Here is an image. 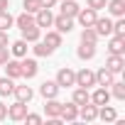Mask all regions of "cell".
<instances>
[{"label": "cell", "mask_w": 125, "mask_h": 125, "mask_svg": "<svg viewBox=\"0 0 125 125\" xmlns=\"http://www.w3.org/2000/svg\"><path fill=\"white\" fill-rule=\"evenodd\" d=\"M39 96L47 101V98H56L59 96V83L56 81H44L42 86H39Z\"/></svg>", "instance_id": "14"}, {"label": "cell", "mask_w": 125, "mask_h": 125, "mask_svg": "<svg viewBox=\"0 0 125 125\" xmlns=\"http://www.w3.org/2000/svg\"><path fill=\"white\" fill-rule=\"evenodd\" d=\"M52 22H54V15H52V8H42V10H37L34 12V25L42 30V27H52Z\"/></svg>", "instance_id": "8"}, {"label": "cell", "mask_w": 125, "mask_h": 125, "mask_svg": "<svg viewBox=\"0 0 125 125\" xmlns=\"http://www.w3.org/2000/svg\"><path fill=\"white\" fill-rule=\"evenodd\" d=\"M20 66H22V79H34L37 76V71H39V64H37V59H27V56H22L20 59Z\"/></svg>", "instance_id": "4"}, {"label": "cell", "mask_w": 125, "mask_h": 125, "mask_svg": "<svg viewBox=\"0 0 125 125\" xmlns=\"http://www.w3.org/2000/svg\"><path fill=\"white\" fill-rule=\"evenodd\" d=\"M71 101H74L76 105H83V103H88V101H91V93H88V88H81V86H79V88L74 91Z\"/></svg>", "instance_id": "29"}, {"label": "cell", "mask_w": 125, "mask_h": 125, "mask_svg": "<svg viewBox=\"0 0 125 125\" xmlns=\"http://www.w3.org/2000/svg\"><path fill=\"white\" fill-rule=\"evenodd\" d=\"M0 47H10V39H8V32L0 30Z\"/></svg>", "instance_id": "38"}, {"label": "cell", "mask_w": 125, "mask_h": 125, "mask_svg": "<svg viewBox=\"0 0 125 125\" xmlns=\"http://www.w3.org/2000/svg\"><path fill=\"white\" fill-rule=\"evenodd\" d=\"M59 113H61V103H59L56 98H47V103H44V115H47V118H59Z\"/></svg>", "instance_id": "20"}, {"label": "cell", "mask_w": 125, "mask_h": 125, "mask_svg": "<svg viewBox=\"0 0 125 125\" xmlns=\"http://www.w3.org/2000/svg\"><path fill=\"white\" fill-rule=\"evenodd\" d=\"M3 66H5V76H10V79H22V66H20V59H8Z\"/></svg>", "instance_id": "13"}, {"label": "cell", "mask_w": 125, "mask_h": 125, "mask_svg": "<svg viewBox=\"0 0 125 125\" xmlns=\"http://www.w3.org/2000/svg\"><path fill=\"white\" fill-rule=\"evenodd\" d=\"M39 5H42V8H54L56 0H39Z\"/></svg>", "instance_id": "40"}, {"label": "cell", "mask_w": 125, "mask_h": 125, "mask_svg": "<svg viewBox=\"0 0 125 125\" xmlns=\"http://www.w3.org/2000/svg\"><path fill=\"white\" fill-rule=\"evenodd\" d=\"M12 25H15V17H12L8 10H0V30H3V32H8Z\"/></svg>", "instance_id": "32"}, {"label": "cell", "mask_w": 125, "mask_h": 125, "mask_svg": "<svg viewBox=\"0 0 125 125\" xmlns=\"http://www.w3.org/2000/svg\"><path fill=\"white\" fill-rule=\"evenodd\" d=\"M22 8H25V12H37V10H42V5H39V0H22Z\"/></svg>", "instance_id": "33"}, {"label": "cell", "mask_w": 125, "mask_h": 125, "mask_svg": "<svg viewBox=\"0 0 125 125\" xmlns=\"http://www.w3.org/2000/svg\"><path fill=\"white\" fill-rule=\"evenodd\" d=\"M52 27H56V32H59V34H69V32L74 30V17L56 15V17H54V22H52Z\"/></svg>", "instance_id": "6"}, {"label": "cell", "mask_w": 125, "mask_h": 125, "mask_svg": "<svg viewBox=\"0 0 125 125\" xmlns=\"http://www.w3.org/2000/svg\"><path fill=\"white\" fill-rule=\"evenodd\" d=\"M96 17H98V10H93V8H81V10L76 12V17H74V20H79V25H81V27H93Z\"/></svg>", "instance_id": "2"}, {"label": "cell", "mask_w": 125, "mask_h": 125, "mask_svg": "<svg viewBox=\"0 0 125 125\" xmlns=\"http://www.w3.org/2000/svg\"><path fill=\"white\" fill-rule=\"evenodd\" d=\"M15 25H17L20 30H25V27H32V25H34V15H32V12H20V15L15 17Z\"/></svg>", "instance_id": "25"}, {"label": "cell", "mask_w": 125, "mask_h": 125, "mask_svg": "<svg viewBox=\"0 0 125 125\" xmlns=\"http://www.w3.org/2000/svg\"><path fill=\"white\" fill-rule=\"evenodd\" d=\"M115 81V74L110 71V69H105V66H101L98 71H96V86H103V88H110V83Z\"/></svg>", "instance_id": "10"}, {"label": "cell", "mask_w": 125, "mask_h": 125, "mask_svg": "<svg viewBox=\"0 0 125 125\" xmlns=\"http://www.w3.org/2000/svg\"><path fill=\"white\" fill-rule=\"evenodd\" d=\"M93 30H96L98 37H110V34H113V20H110V17H96Z\"/></svg>", "instance_id": "5"}, {"label": "cell", "mask_w": 125, "mask_h": 125, "mask_svg": "<svg viewBox=\"0 0 125 125\" xmlns=\"http://www.w3.org/2000/svg\"><path fill=\"white\" fill-rule=\"evenodd\" d=\"M5 118H8V105L0 101V120H5Z\"/></svg>", "instance_id": "39"}, {"label": "cell", "mask_w": 125, "mask_h": 125, "mask_svg": "<svg viewBox=\"0 0 125 125\" xmlns=\"http://www.w3.org/2000/svg\"><path fill=\"white\" fill-rule=\"evenodd\" d=\"M25 120H27V125H39V123H42V115H37V113H27Z\"/></svg>", "instance_id": "35"}, {"label": "cell", "mask_w": 125, "mask_h": 125, "mask_svg": "<svg viewBox=\"0 0 125 125\" xmlns=\"http://www.w3.org/2000/svg\"><path fill=\"white\" fill-rule=\"evenodd\" d=\"M105 8L113 17H125V0H108Z\"/></svg>", "instance_id": "18"}, {"label": "cell", "mask_w": 125, "mask_h": 125, "mask_svg": "<svg viewBox=\"0 0 125 125\" xmlns=\"http://www.w3.org/2000/svg\"><path fill=\"white\" fill-rule=\"evenodd\" d=\"M32 52H34V56H52V54H54V49H52V47H49L47 42H39V39L34 42Z\"/></svg>", "instance_id": "28"}, {"label": "cell", "mask_w": 125, "mask_h": 125, "mask_svg": "<svg viewBox=\"0 0 125 125\" xmlns=\"http://www.w3.org/2000/svg\"><path fill=\"white\" fill-rule=\"evenodd\" d=\"M113 34H118V37H125V20H123V17H118V20L113 22Z\"/></svg>", "instance_id": "34"}, {"label": "cell", "mask_w": 125, "mask_h": 125, "mask_svg": "<svg viewBox=\"0 0 125 125\" xmlns=\"http://www.w3.org/2000/svg\"><path fill=\"white\" fill-rule=\"evenodd\" d=\"M76 56H79L81 61H91V59L96 56V44H83V42H81V47L76 49Z\"/></svg>", "instance_id": "19"}, {"label": "cell", "mask_w": 125, "mask_h": 125, "mask_svg": "<svg viewBox=\"0 0 125 125\" xmlns=\"http://www.w3.org/2000/svg\"><path fill=\"white\" fill-rule=\"evenodd\" d=\"M8 49H10V54H12L15 59H22V56H27V42H25V39H17V42H12Z\"/></svg>", "instance_id": "22"}, {"label": "cell", "mask_w": 125, "mask_h": 125, "mask_svg": "<svg viewBox=\"0 0 125 125\" xmlns=\"http://www.w3.org/2000/svg\"><path fill=\"white\" fill-rule=\"evenodd\" d=\"M12 91H15V79L3 76L0 79V96H12Z\"/></svg>", "instance_id": "30"}, {"label": "cell", "mask_w": 125, "mask_h": 125, "mask_svg": "<svg viewBox=\"0 0 125 125\" xmlns=\"http://www.w3.org/2000/svg\"><path fill=\"white\" fill-rule=\"evenodd\" d=\"M42 42H47L52 49H56V47H61V34H59L56 30H47V34H44Z\"/></svg>", "instance_id": "27"}, {"label": "cell", "mask_w": 125, "mask_h": 125, "mask_svg": "<svg viewBox=\"0 0 125 125\" xmlns=\"http://www.w3.org/2000/svg\"><path fill=\"white\" fill-rule=\"evenodd\" d=\"M76 86H81V88H91V86H96V71H91V69H81V71H76Z\"/></svg>", "instance_id": "3"}, {"label": "cell", "mask_w": 125, "mask_h": 125, "mask_svg": "<svg viewBox=\"0 0 125 125\" xmlns=\"http://www.w3.org/2000/svg\"><path fill=\"white\" fill-rule=\"evenodd\" d=\"M108 52H110V54H125V37L110 34V42H108Z\"/></svg>", "instance_id": "17"}, {"label": "cell", "mask_w": 125, "mask_h": 125, "mask_svg": "<svg viewBox=\"0 0 125 125\" xmlns=\"http://www.w3.org/2000/svg\"><path fill=\"white\" fill-rule=\"evenodd\" d=\"M98 118L103 120V123H113V120H118V113H115V108L113 105H98Z\"/></svg>", "instance_id": "21"}, {"label": "cell", "mask_w": 125, "mask_h": 125, "mask_svg": "<svg viewBox=\"0 0 125 125\" xmlns=\"http://www.w3.org/2000/svg\"><path fill=\"white\" fill-rule=\"evenodd\" d=\"M79 118L81 120H86V123H93L96 118H98V105L96 103H83V105H79Z\"/></svg>", "instance_id": "9"}, {"label": "cell", "mask_w": 125, "mask_h": 125, "mask_svg": "<svg viewBox=\"0 0 125 125\" xmlns=\"http://www.w3.org/2000/svg\"><path fill=\"white\" fill-rule=\"evenodd\" d=\"M98 39H101V37L96 34L93 27H83V30H81V42H83V44H98Z\"/></svg>", "instance_id": "26"}, {"label": "cell", "mask_w": 125, "mask_h": 125, "mask_svg": "<svg viewBox=\"0 0 125 125\" xmlns=\"http://www.w3.org/2000/svg\"><path fill=\"white\" fill-rule=\"evenodd\" d=\"M61 123H74L79 118V105L71 101V103H61V113H59Z\"/></svg>", "instance_id": "7"}, {"label": "cell", "mask_w": 125, "mask_h": 125, "mask_svg": "<svg viewBox=\"0 0 125 125\" xmlns=\"http://www.w3.org/2000/svg\"><path fill=\"white\" fill-rule=\"evenodd\" d=\"M79 10H81V5L76 0H64V3H61V15H66V17H76Z\"/></svg>", "instance_id": "24"}, {"label": "cell", "mask_w": 125, "mask_h": 125, "mask_svg": "<svg viewBox=\"0 0 125 125\" xmlns=\"http://www.w3.org/2000/svg\"><path fill=\"white\" fill-rule=\"evenodd\" d=\"M54 81L59 83V88L76 86V71H74V69H69V66H61V69L56 71V79H54Z\"/></svg>", "instance_id": "1"}, {"label": "cell", "mask_w": 125, "mask_h": 125, "mask_svg": "<svg viewBox=\"0 0 125 125\" xmlns=\"http://www.w3.org/2000/svg\"><path fill=\"white\" fill-rule=\"evenodd\" d=\"M25 115H27V103L15 101L12 105H8V118L10 120H25Z\"/></svg>", "instance_id": "11"}, {"label": "cell", "mask_w": 125, "mask_h": 125, "mask_svg": "<svg viewBox=\"0 0 125 125\" xmlns=\"http://www.w3.org/2000/svg\"><path fill=\"white\" fill-rule=\"evenodd\" d=\"M105 69H110L113 74H120L125 69V54H110L105 59Z\"/></svg>", "instance_id": "12"}, {"label": "cell", "mask_w": 125, "mask_h": 125, "mask_svg": "<svg viewBox=\"0 0 125 125\" xmlns=\"http://www.w3.org/2000/svg\"><path fill=\"white\" fill-rule=\"evenodd\" d=\"M10 8V0H0V10H8Z\"/></svg>", "instance_id": "41"}, {"label": "cell", "mask_w": 125, "mask_h": 125, "mask_svg": "<svg viewBox=\"0 0 125 125\" xmlns=\"http://www.w3.org/2000/svg\"><path fill=\"white\" fill-rule=\"evenodd\" d=\"M86 3H88V8H93V10H103L108 0H86Z\"/></svg>", "instance_id": "36"}, {"label": "cell", "mask_w": 125, "mask_h": 125, "mask_svg": "<svg viewBox=\"0 0 125 125\" xmlns=\"http://www.w3.org/2000/svg\"><path fill=\"white\" fill-rule=\"evenodd\" d=\"M39 37H42V30H39L37 25H32V27H25V30H22V39H25V42H30V44H34Z\"/></svg>", "instance_id": "23"}, {"label": "cell", "mask_w": 125, "mask_h": 125, "mask_svg": "<svg viewBox=\"0 0 125 125\" xmlns=\"http://www.w3.org/2000/svg\"><path fill=\"white\" fill-rule=\"evenodd\" d=\"M12 96H15L17 101H22V103H30V101L34 98V91H32L27 83H22V86H17V83H15V91H12Z\"/></svg>", "instance_id": "15"}, {"label": "cell", "mask_w": 125, "mask_h": 125, "mask_svg": "<svg viewBox=\"0 0 125 125\" xmlns=\"http://www.w3.org/2000/svg\"><path fill=\"white\" fill-rule=\"evenodd\" d=\"M91 103H96V105H105V103H110V91L103 88V86H98V88L91 93Z\"/></svg>", "instance_id": "16"}, {"label": "cell", "mask_w": 125, "mask_h": 125, "mask_svg": "<svg viewBox=\"0 0 125 125\" xmlns=\"http://www.w3.org/2000/svg\"><path fill=\"white\" fill-rule=\"evenodd\" d=\"M8 59H10V49L8 47H0V66H3Z\"/></svg>", "instance_id": "37"}, {"label": "cell", "mask_w": 125, "mask_h": 125, "mask_svg": "<svg viewBox=\"0 0 125 125\" xmlns=\"http://www.w3.org/2000/svg\"><path fill=\"white\" fill-rule=\"evenodd\" d=\"M110 88H113L110 96H113L115 101H125V83H123V81H113Z\"/></svg>", "instance_id": "31"}]
</instances>
